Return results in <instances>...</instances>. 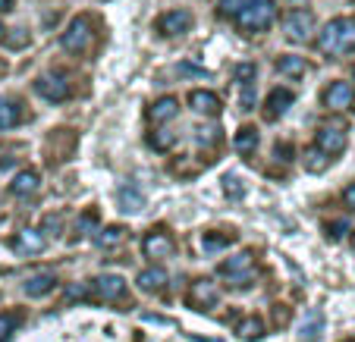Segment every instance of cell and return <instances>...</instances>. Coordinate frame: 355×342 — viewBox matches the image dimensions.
<instances>
[{"label": "cell", "mask_w": 355, "mask_h": 342, "mask_svg": "<svg viewBox=\"0 0 355 342\" xmlns=\"http://www.w3.org/2000/svg\"><path fill=\"white\" fill-rule=\"evenodd\" d=\"M0 38H3V26H0Z\"/></svg>", "instance_id": "7bdbcfd3"}, {"label": "cell", "mask_w": 355, "mask_h": 342, "mask_svg": "<svg viewBox=\"0 0 355 342\" xmlns=\"http://www.w3.org/2000/svg\"><path fill=\"white\" fill-rule=\"evenodd\" d=\"M283 32H286V38L295 41V44L311 41V35H315V13H309V10H293V13H286Z\"/></svg>", "instance_id": "277c9868"}, {"label": "cell", "mask_w": 355, "mask_h": 342, "mask_svg": "<svg viewBox=\"0 0 355 342\" xmlns=\"http://www.w3.org/2000/svg\"><path fill=\"white\" fill-rule=\"evenodd\" d=\"M346 220H336V223H330V226H327V235H330V239H343V233H346Z\"/></svg>", "instance_id": "836d02e7"}, {"label": "cell", "mask_w": 355, "mask_h": 342, "mask_svg": "<svg viewBox=\"0 0 355 342\" xmlns=\"http://www.w3.org/2000/svg\"><path fill=\"white\" fill-rule=\"evenodd\" d=\"M10 7H13V0H0V13H7Z\"/></svg>", "instance_id": "f35d334b"}, {"label": "cell", "mask_w": 355, "mask_h": 342, "mask_svg": "<svg viewBox=\"0 0 355 342\" xmlns=\"http://www.w3.org/2000/svg\"><path fill=\"white\" fill-rule=\"evenodd\" d=\"M295 94L289 91V88H274V91L268 94V104H264V116L268 120H277V116H283L289 107H293Z\"/></svg>", "instance_id": "5bb4252c"}, {"label": "cell", "mask_w": 355, "mask_h": 342, "mask_svg": "<svg viewBox=\"0 0 355 342\" xmlns=\"http://www.w3.org/2000/svg\"><path fill=\"white\" fill-rule=\"evenodd\" d=\"M343 204H346V208H355V182L343 188Z\"/></svg>", "instance_id": "e575fe53"}, {"label": "cell", "mask_w": 355, "mask_h": 342, "mask_svg": "<svg viewBox=\"0 0 355 342\" xmlns=\"http://www.w3.org/2000/svg\"><path fill=\"white\" fill-rule=\"evenodd\" d=\"M318 47L321 54L330 57H343V54H355V16H336L318 35Z\"/></svg>", "instance_id": "7a4b0ae2"}, {"label": "cell", "mask_w": 355, "mask_h": 342, "mask_svg": "<svg viewBox=\"0 0 355 342\" xmlns=\"http://www.w3.org/2000/svg\"><path fill=\"white\" fill-rule=\"evenodd\" d=\"M76 229H79V235H85L88 229H94V214H85V217H82L79 226H76Z\"/></svg>", "instance_id": "d590c367"}, {"label": "cell", "mask_w": 355, "mask_h": 342, "mask_svg": "<svg viewBox=\"0 0 355 342\" xmlns=\"http://www.w3.org/2000/svg\"><path fill=\"white\" fill-rule=\"evenodd\" d=\"M189 107L195 114H205V116H217L220 114V98L214 91H192L189 94Z\"/></svg>", "instance_id": "9a60e30c"}, {"label": "cell", "mask_w": 355, "mask_h": 342, "mask_svg": "<svg viewBox=\"0 0 355 342\" xmlns=\"http://www.w3.org/2000/svg\"><path fill=\"white\" fill-rule=\"evenodd\" d=\"M35 91H38L44 101H54V104L69 98V85L60 75H38V79H35Z\"/></svg>", "instance_id": "8fae6325"}, {"label": "cell", "mask_w": 355, "mask_h": 342, "mask_svg": "<svg viewBox=\"0 0 355 342\" xmlns=\"http://www.w3.org/2000/svg\"><path fill=\"white\" fill-rule=\"evenodd\" d=\"M236 333H239L245 342L261 339V336H264V321H261V317H242V321L236 323Z\"/></svg>", "instance_id": "cb8c5ba5"}, {"label": "cell", "mask_w": 355, "mask_h": 342, "mask_svg": "<svg viewBox=\"0 0 355 342\" xmlns=\"http://www.w3.org/2000/svg\"><path fill=\"white\" fill-rule=\"evenodd\" d=\"M60 229H63V217L47 214L44 217V233H41V235H60Z\"/></svg>", "instance_id": "d6a6232c"}, {"label": "cell", "mask_w": 355, "mask_h": 342, "mask_svg": "<svg viewBox=\"0 0 355 342\" xmlns=\"http://www.w3.org/2000/svg\"><path fill=\"white\" fill-rule=\"evenodd\" d=\"M139 289L141 292H164V286H167V270L164 267H148L139 273Z\"/></svg>", "instance_id": "ffe728a7"}, {"label": "cell", "mask_w": 355, "mask_h": 342, "mask_svg": "<svg viewBox=\"0 0 355 342\" xmlns=\"http://www.w3.org/2000/svg\"><path fill=\"white\" fill-rule=\"evenodd\" d=\"M180 114V101H176V98H161V101H155L151 104V123H167V120H173V116Z\"/></svg>", "instance_id": "7402d4cb"}, {"label": "cell", "mask_w": 355, "mask_h": 342, "mask_svg": "<svg viewBox=\"0 0 355 342\" xmlns=\"http://www.w3.org/2000/svg\"><path fill=\"white\" fill-rule=\"evenodd\" d=\"M321 333H324V311H309L305 314V321H302V327H299V339L302 342H318L321 339Z\"/></svg>", "instance_id": "e0dca14e"}, {"label": "cell", "mask_w": 355, "mask_h": 342, "mask_svg": "<svg viewBox=\"0 0 355 342\" xmlns=\"http://www.w3.org/2000/svg\"><path fill=\"white\" fill-rule=\"evenodd\" d=\"M13 251L16 255H41V251L47 249V239L38 233V229H22V233L13 235Z\"/></svg>", "instance_id": "7c38bea8"}, {"label": "cell", "mask_w": 355, "mask_h": 342, "mask_svg": "<svg viewBox=\"0 0 355 342\" xmlns=\"http://www.w3.org/2000/svg\"><path fill=\"white\" fill-rule=\"evenodd\" d=\"M69 298H88V286H69Z\"/></svg>", "instance_id": "8d00e7d4"}, {"label": "cell", "mask_w": 355, "mask_h": 342, "mask_svg": "<svg viewBox=\"0 0 355 342\" xmlns=\"http://www.w3.org/2000/svg\"><path fill=\"white\" fill-rule=\"evenodd\" d=\"M60 44H63V51H69V54H85V51H92V44H94V22L88 19V16L73 19V22H69V28L63 32Z\"/></svg>", "instance_id": "3957f363"}, {"label": "cell", "mask_w": 355, "mask_h": 342, "mask_svg": "<svg viewBox=\"0 0 355 342\" xmlns=\"http://www.w3.org/2000/svg\"><path fill=\"white\" fill-rule=\"evenodd\" d=\"M236 242V233H205L201 235V249L205 251H220Z\"/></svg>", "instance_id": "484cf974"}, {"label": "cell", "mask_w": 355, "mask_h": 342, "mask_svg": "<svg viewBox=\"0 0 355 342\" xmlns=\"http://www.w3.org/2000/svg\"><path fill=\"white\" fill-rule=\"evenodd\" d=\"M7 73V60H0V75Z\"/></svg>", "instance_id": "ab89813d"}, {"label": "cell", "mask_w": 355, "mask_h": 342, "mask_svg": "<svg viewBox=\"0 0 355 342\" xmlns=\"http://www.w3.org/2000/svg\"><path fill=\"white\" fill-rule=\"evenodd\" d=\"M22 41H26V35H13V38H10V44H13V47H19Z\"/></svg>", "instance_id": "74e56055"}, {"label": "cell", "mask_w": 355, "mask_h": 342, "mask_svg": "<svg viewBox=\"0 0 355 342\" xmlns=\"http://www.w3.org/2000/svg\"><path fill=\"white\" fill-rule=\"evenodd\" d=\"M22 116H26V110H22V104L16 98H0V129L19 126Z\"/></svg>", "instance_id": "ac0fdd59"}, {"label": "cell", "mask_w": 355, "mask_h": 342, "mask_svg": "<svg viewBox=\"0 0 355 342\" xmlns=\"http://www.w3.org/2000/svg\"><path fill=\"white\" fill-rule=\"evenodd\" d=\"M116 204H120L123 214H139V210L145 208V195L132 186H123L120 192H116Z\"/></svg>", "instance_id": "44dd1931"}, {"label": "cell", "mask_w": 355, "mask_h": 342, "mask_svg": "<svg viewBox=\"0 0 355 342\" xmlns=\"http://www.w3.org/2000/svg\"><path fill=\"white\" fill-rule=\"evenodd\" d=\"M355 104V88L349 82H334L324 91V107L327 110H352Z\"/></svg>", "instance_id": "30bf717a"}, {"label": "cell", "mask_w": 355, "mask_h": 342, "mask_svg": "<svg viewBox=\"0 0 355 342\" xmlns=\"http://www.w3.org/2000/svg\"><path fill=\"white\" fill-rule=\"evenodd\" d=\"M252 267H255V255H252V251H239L236 258H230V261L220 264V273L230 276V280H236L233 286H245L248 270Z\"/></svg>", "instance_id": "9c48e42d"}, {"label": "cell", "mask_w": 355, "mask_h": 342, "mask_svg": "<svg viewBox=\"0 0 355 342\" xmlns=\"http://www.w3.org/2000/svg\"><path fill=\"white\" fill-rule=\"evenodd\" d=\"M315 148L324 151V154L334 161L336 154H343L346 151V132H343L340 126H321L315 135Z\"/></svg>", "instance_id": "ba28073f"}, {"label": "cell", "mask_w": 355, "mask_h": 342, "mask_svg": "<svg viewBox=\"0 0 355 342\" xmlns=\"http://www.w3.org/2000/svg\"><path fill=\"white\" fill-rule=\"evenodd\" d=\"M94 296L101 298V302H120L123 296H126V280L123 276H101V280H94Z\"/></svg>", "instance_id": "4fadbf2b"}, {"label": "cell", "mask_w": 355, "mask_h": 342, "mask_svg": "<svg viewBox=\"0 0 355 342\" xmlns=\"http://www.w3.org/2000/svg\"><path fill=\"white\" fill-rule=\"evenodd\" d=\"M352 249H355V233H352Z\"/></svg>", "instance_id": "b9f144b4"}, {"label": "cell", "mask_w": 355, "mask_h": 342, "mask_svg": "<svg viewBox=\"0 0 355 342\" xmlns=\"http://www.w3.org/2000/svg\"><path fill=\"white\" fill-rule=\"evenodd\" d=\"M94 242H98L101 249H114V245H120V242H123V226H104V229H98Z\"/></svg>", "instance_id": "83f0119b"}, {"label": "cell", "mask_w": 355, "mask_h": 342, "mask_svg": "<svg viewBox=\"0 0 355 342\" xmlns=\"http://www.w3.org/2000/svg\"><path fill=\"white\" fill-rule=\"evenodd\" d=\"M192 13L189 10H170V13H164L161 19H157V32L167 35V38H182V35L192 32Z\"/></svg>", "instance_id": "52a82bcc"}, {"label": "cell", "mask_w": 355, "mask_h": 342, "mask_svg": "<svg viewBox=\"0 0 355 342\" xmlns=\"http://www.w3.org/2000/svg\"><path fill=\"white\" fill-rule=\"evenodd\" d=\"M258 129H252V126H242L239 132H236V138H233V148L239 151V154H252V151L258 148Z\"/></svg>", "instance_id": "603a6c76"}, {"label": "cell", "mask_w": 355, "mask_h": 342, "mask_svg": "<svg viewBox=\"0 0 355 342\" xmlns=\"http://www.w3.org/2000/svg\"><path fill=\"white\" fill-rule=\"evenodd\" d=\"M302 161H305V170H309V173H324V170L330 167V157L324 154V151H318V148H309Z\"/></svg>", "instance_id": "4316f807"}, {"label": "cell", "mask_w": 355, "mask_h": 342, "mask_svg": "<svg viewBox=\"0 0 355 342\" xmlns=\"http://www.w3.org/2000/svg\"><path fill=\"white\" fill-rule=\"evenodd\" d=\"M255 63H239V66H236V82H239V85H252V82H255Z\"/></svg>", "instance_id": "4dcf8cb0"}, {"label": "cell", "mask_w": 355, "mask_h": 342, "mask_svg": "<svg viewBox=\"0 0 355 342\" xmlns=\"http://www.w3.org/2000/svg\"><path fill=\"white\" fill-rule=\"evenodd\" d=\"M223 192H227L230 198H242V195H245V188H242L239 176H227V179H223Z\"/></svg>", "instance_id": "1f68e13d"}, {"label": "cell", "mask_w": 355, "mask_h": 342, "mask_svg": "<svg viewBox=\"0 0 355 342\" xmlns=\"http://www.w3.org/2000/svg\"><path fill=\"white\" fill-rule=\"evenodd\" d=\"M220 16L233 19L242 32L258 35L274 26L277 7L274 0H220Z\"/></svg>", "instance_id": "6da1fadb"}, {"label": "cell", "mask_w": 355, "mask_h": 342, "mask_svg": "<svg viewBox=\"0 0 355 342\" xmlns=\"http://www.w3.org/2000/svg\"><path fill=\"white\" fill-rule=\"evenodd\" d=\"M19 327V314H0V342H10Z\"/></svg>", "instance_id": "f546056e"}, {"label": "cell", "mask_w": 355, "mask_h": 342, "mask_svg": "<svg viewBox=\"0 0 355 342\" xmlns=\"http://www.w3.org/2000/svg\"><path fill=\"white\" fill-rule=\"evenodd\" d=\"M283 3H293V7H295V3H305V0H283Z\"/></svg>", "instance_id": "60d3db41"}, {"label": "cell", "mask_w": 355, "mask_h": 342, "mask_svg": "<svg viewBox=\"0 0 355 342\" xmlns=\"http://www.w3.org/2000/svg\"><path fill=\"white\" fill-rule=\"evenodd\" d=\"M41 186V176L35 173V170H22V173H16V179L10 182V192L16 195V198H26V195H35Z\"/></svg>", "instance_id": "d6986e66"}, {"label": "cell", "mask_w": 355, "mask_h": 342, "mask_svg": "<svg viewBox=\"0 0 355 342\" xmlns=\"http://www.w3.org/2000/svg\"><path fill=\"white\" fill-rule=\"evenodd\" d=\"M217 298H220V289H217V282L195 280L192 286H189L186 305H189V308H195V311H211L217 305Z\"/></svg>", "instance_id": "8992f818"}, {"label": "cell", "mask_w": 355, "mask_h": 342, "mask_svg": "<svg viewBox=\"0 0 355 342\" xmlns=\"http://www.w3.org/2000/svg\"><path fill=\"white\" fill-rule=\"evenodd\" d=\"M141 251H145V258H151V261H164V258H173L176 242L167 229H151V233L141 239Z\"/></svg>", "instance_id": "5b68a950"}, {"label": "cell", "mask_w": 355, "mask_h": 342, "mask_svg": "<svg viewBox=\"0 0 355 342\" xmlns=\"http://www.w3.org/2000/svg\"><path fill=\"white\" fill-rule=\"evenodd\" d=\"M54 282H57V276L51 273V270H38V273H32V276L26 280V296H28V298L47 296V292L54 289Z\"/></svg>", "instance_id": "2e32d148"}, {"label": "cell", "mask_w": 355, "mask_h": 342, "mask_svg": "<svg viewBox=\"0 0 355 342\" xmlns=\"http://www.w3.org/2000/svg\"><path fill=\"white\" fill-rule=\"evenodd\" d=\"M148 141H151V148H155V151H170L176 145V132H170V129H161V132H155Z\"/></svg>", "instance_id": "f1b7e54d"}, {"label": "cell", "mask_w": 355, "mask_h": 342, "mask_svg": "<svg viewBox=\"0 0 355 342\" xmlns=\"http://www.w3.org/2000/svg\"><path fill=\"white\" fill-rule=\"evenodd\" d=\"M346 342H355V339H346Z\"/></svg>", "instance_id": "ee69618b"}, {"label": "cell", "mask_w": 355, "mask_h": 342, "mask_svg": "<svg viewBox=\"0 0 355 342\" xmlns=\"http://www.w3.org/2000/svg\"><path fill=\"white\" fill-rule=\"evenodd\" d=\"M277 69H280L283 75H289V79H299V75L309 73V63H305V57H280Z\"/></svg>", "instance_id": "d4e9b609"}]
</instances>
